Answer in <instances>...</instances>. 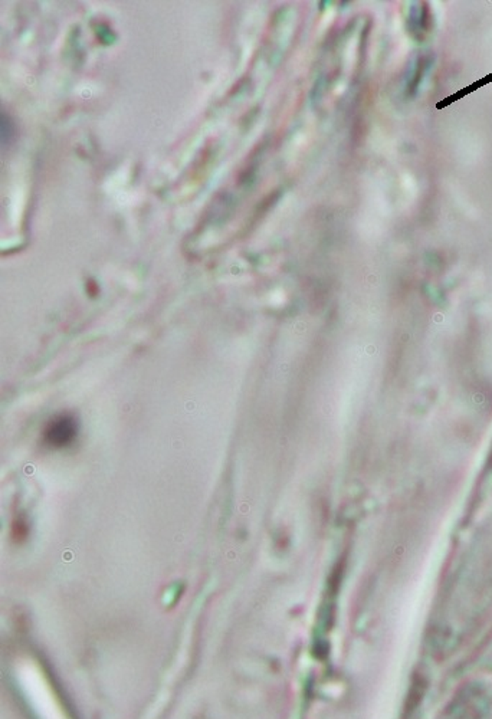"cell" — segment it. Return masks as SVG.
<instances>
[{
	"instance_id": "6da1fadb",
	"label": "cell",
	"mask_w": 492,
	"mask_h": 719,
	"mask_svg": "<svg viewBox=\"0 0 492 719\" xmlns=\"http://www.w3.org/2000/svg\"><path fill=\"white\" fill-rule=\"evenodd\" d=\"M77 435V423L75 420L71 419L69 416L58 417L55 419L51 425H49L46 430V440L57 446V448H62L66 446Z\"/></svg>"
}]
</instances>
